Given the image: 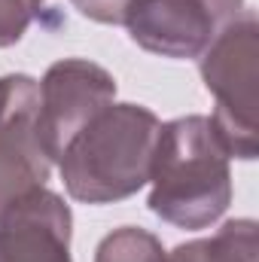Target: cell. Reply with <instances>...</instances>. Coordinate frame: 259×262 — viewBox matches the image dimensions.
Here are the masks:
<instances>
[{
	"mask_svg": "<svg viewBox=\"0 0 259 262\" xmlns=\"http://www.w3.org/2000/svg\"><path fill=\"white\" fill-rule=\"evenodd\" d=\"M46 0H0V49L18 43Z\"/></svg>",
	"mask_w": 259,
	"mask_h": 262,
	"instance_id": "cell-10",
	"label": "cell"
},
{
	"mask_svg": "<svg viewBox=\"0 0 259 262\" xmlns=\"http://www.w3.org/2000/svg\"><path fill=\"white\" fill-rule=\"evenodd\" d=\"M85 18L101 21V25H122L125 12L134 0H70Z\"/></svg>",
	"mask_w": 259,
	"mask_h": 262,
	"instance_id": "cell-11",
	"label": "cell"
},
{
	"mask_svg": "<svg viewBox=\"0 0 259 262\" xmlns=\"http://www.w3.org/2000/svg\"><path fill=\"white\" fill-rule=\"evenodd\" d=\"M37 110L40 82L25 73L0 79V216L49 180L52 159L37 134Z\"/></svg>",
	"mask_w": 259,
	"mask_h": 262,
	"instance_id": "cell-5",
	"label": "cell"
},
{
	"mask_svg": "<svg viewBox=\"0 0 259 262\" xmlns=\"http://www.w3.org/2000/svg\"><path fill=\"white\" fill-rule=\"evenodd\" d=\"M244 12V0H134L125 12L131 40L162 58H201L217 34Z\"/></svg>",
	"mask_w": 259,
	"mask_h": 262,
	"instance_id": "cell-4",
	"label": "cell"
},
{
	"mask_svg": "<svg viewBox=\"0 0 259 262\" xmlns=\"http://www.w3.org/2000/svg\"><path fill=\"white\" fill-rule=\"evenodd\" d=\"M95 262H165V250H162V241L146 229L125 226L110 232L98 244Z\"/></svg>",
	"mask_w": 259,
	"mask_h": 262,
	"instance_id": "cell-9",
	"label": "cell"
},
{
	"mask_svg": "<svg viewBox=\"0 0 259 262\" xmlns=\"http://www.w3.org/2000/svg\"><path fill=\"white\" fill-rule=\"evenodd\" d=\"M162 122L137 104H110L61 152L67 192L85 204H110L149 183V162Z\"/></svg>",
	"mask_w": 259,
	"mask_h": 262,
	"instance_id": "cell-2",
	"label": "cell"
},
{
	"mask_svg": "<svg viewBox=\"0 0 259 262\" xmlns=\"http://www.w3.org/2000/svg\"><path fill=\"white\" fill-rule=\"evenodd\" d=\"M165 262H256V223L232 220L213 238L189 241L165 253Z\"/></svg>",
	"mask_w": 259,
	"mask_h": 262,
	"instance_id": "cell-8",
	"label": "cell"
},
{
	"mask_svg": "<svg viewBox=\"0 0 259 262\" xmlns=\"http://www.w3.org/2000/svg\"><path fill=\"white\" fill-rule=\"evenodd\" d=\"M0 262H73L70 210L49 189H34L0 216Z\"/></svg>",
	"mask_w": 259,
	"mask_h": 262,
	"instance_id": "cell-7",
	"label": "cell"
},
{
	"mask_svg": "<svg viewBox=\"0 0 259 262\" xmlns=\"http://www.w3.org/2000/svg\"><path fill=\"white\" fill-rule=\"evenodd\" d=\"M116 98V79L95 61L64 58L46 70L40 82L37 134L52 162L61 159L67 143Z\"/></svg>",
	"mask_w": 259,
	"mask_h": 262,
	"instance_id": "cell-6",
	"label": "cell"
},
{
	"mask_svg": "<svg viewBox=\"0 0 259 262\" xmlns=\"http://www.w3.org/2000/svg\"><path fill=\"white\" fill-rule=\"evenodd\" d=\"M256 12L244 9L201 55V79L217 98L210 116L229 156H256Z\"/></svg>",
	"mask_w": 259,
	"mask_h": 262,
	"instance_id": "cell-3",
	"label": "cell"
},
{
	"mask_svg": "<svg viewBox=\"0 0 259 262\" xmlns=\"http://www.w3.org/2000/svg\"><path fill=\"white\" fill-rule=\"evenodd\" d=\"M149 210L180 229H207L232 201L229 152L210 116L162 125L149 162Z\"/></svg>",
	"mask_w": 259,
	"mask_h": 262,
	"instance_id": "cell-1",
	"label": "cell"
}]
</instances>
